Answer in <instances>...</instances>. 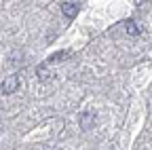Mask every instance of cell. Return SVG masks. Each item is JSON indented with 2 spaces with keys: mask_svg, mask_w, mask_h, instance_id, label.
I'll use <instances>...</instances> for the list:
<instances>
[{
  "mask_svg": "<svg viewBox=\"0 0 152 150\" xmlns=\"http://www.w3.org/2000/svg\"><path fill=\"white\" fill-rule=\"evenodd\" d=\"M95 121H97V116H95V112H91V110H87V112H83V114H80V127H83V129L95 127Z\"/></svg>",
  "mask_w": 152,
  "mask_h": 150,
  "instance_id": "7a4b0ae2",
  "label": "cell"
},
{
  "mask_svg": "<svg viewBox=\"0 0 152 150\" xmlns=\"http://www.w3.org/2000/svg\"><path fill=\"white\" fill-rule=\"evenodd\" d=\"M66 57H70V51H59V53H55V55L49 57V64H57V61H61Z\"/></svg>",
  "mask_w": 152,
  "mask_h": 150,
  "instance_id": "8992f818",
  "label": "cell"
},
{
  "mask_svg": "<svg viewBox=\"0 0 152 150\" xmlns=\"http://www.w3.org/2000/svg\"><path fill=\"white\" fill-rule=\"evenodd\" d=\"M17 89H19V76H17V74L4 78L2 85H0V93H2V95H13Z\"/></svg>",
  "mask_w": 152,
  "mask_h": 150,
  "instance_id": "6da1fadb",
  "label": "cell"
},
{
  "mask_svg": "<svg viewBox=\"0 0 152 150\" xmlns=\"http://www.w3.org/2000/svg\"><path fill=\"white\" fill-rule=\"evenodd\" d=\"M61 13L68 17V19H74V17L78 15V4H74V2H64V4H61Z\"/></svg>",
  "mask_w": 152,
  "mask_h": 150,
  "instance_id": "3957f363",
  "label": "cell"
},
{
  "mask_svg": "<svg viewBox=\"0 0 152 150\" xmlns=\"http://www.w3.org/2000/svg\"><path fill=\"white\" fill-rule=\"evenodd\" d=\"M125 32H127L129 36H140V34H142V28L133 21V19H127V21H125Z\"/></svg>",
  "mask_w": 152,
  "mask_h": 150,
  "instance_id": "277c9868",
  "label": "cell"
},
{
  "mask_svg": "<svg viewBox=\"0 0 152 150\" xmlns=\"http://www.w3.org/2000/svg\"><path fill=\"white\" fill-rule=\"evenodd\" d=\"M146 2H148V0H135V4H137V7H142V4H146Z\"/></svg>",
  "mask_w": 152,
  "mask_h": 150,
  "instance_id": "52a82bcc",
  "label": "cell"
},
{
  "mask_svg": "<svg viewBox=\"0 0 152 150\" xmlns=\"http://www.w3.org/2000/svg\"><path fill=\"white\" fill-rule=\"evenodd\" d=\"M36 74H38V78H40L42 83H49V80L53 78V76H51V72H49V68H47L45 64H42V66H38V68H36Z\"/></svg>",
  "mask_w": 152,
  "mask_h": 150,
  "instance_id": "5b68a950",
  "label": "cell"
}]
</instances>
